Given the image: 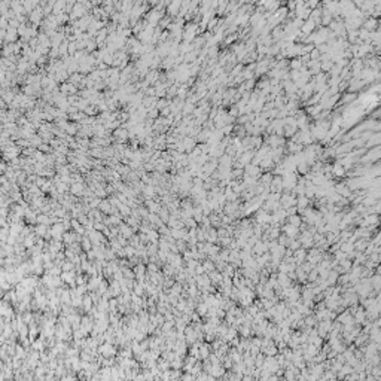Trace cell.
<instances>
[{"label": "cell", "mask_w": 381, "mask_h": 381, "mask_svg": "<svg viewBox=\"0 0 381 381\" xmlns=\"http://www.w3.org/2000/svg\"><path fill=\"white\" fill-rule=\"evenodd\" d=\"M180 292H182V286H180V283H179V284H174V286H173V289H171V293L179 296V293H180Z\"/></svg>", "instance_id": "cell-16"}, {"label": "cell", "mask_w": 381, "mask_h": 381, "mask_svg": "<svg viewBox=\"0 0 381 381\" xmlns=\"http://www.w3.org/2000/svg\"><path fill=\"white\" fill-rule=\"evenodd\" d=\"M100 210H101L103 213L112 211V203H109V201H101V203H100Z\"/></svg>", "instance_id": "cell-7"}, {"label": "cell", "mask_w": 381, "mask_h": 381, "mask_svg": "<svg viewBox=\"0 0 381 381\" xmlns=\"http://www.w3.org/2000/svg\"><path fill=\"white\" fill-rule=\"evenodd\" d=\"M92 298L91 296H85L83 298V304H82V308H85V311H91V310H94V308H91V305H92Z\"/></svg>", "instance_id": "cell-5"}, {"label": "cell", "mask_w": 381, "mask_h": 381, "mask_svg": "<svg viewBox=\"0 0 381 381\" xmlns=\"http://www.w3.org/2000/svg\"><path fill=\"white\" fill-rule=\"evenodd\" d=\"M63 271H72L73 268H75V262H69V261H64V264H63Z\"/></svg>", "instance_id": "cell-13"}, {"label": "cell", "mask_w": 381, "mask_h": 381, "mask_svg": "<svg viewBox=\"0 0 381 381\" xmlns=\"http://www.w3.org/2000/svg\"><path fill=\"white\" fill-rule=\"evenodd\" d=\"M77 274H75L73 271H63V274H61V279L63 281H66L67 284H72V287H76L75 286V279H76Z\"/></svg>", "instance_id": "cell-2"}, {"label": "cell", "mask_w": 381, "mask_h": 381, "mask_svg": "<svg viewBox=\"0 0 381 381\" xmlns=\"http://www.w3.org/2000/svg\"><path fill=\"white\" fill-rule=\"evenodd\" d=\"M119 231H121L119 234H122V235H124L125 238H130V237L133 235V231H131V229L128 228V225H121V228H119Z\"/></svg>", "instance_id": "cell-6"}, {"label": "cell", "mask_w": 381, "mask_h": 381, "mask_svg": "<svg viewBox=\"0 0 381 381\" xmlns=\"http://www.w3.org/2000/svg\"><path fill=\"white\" fill-rule=\"evenodd\" d=\"M198 313L200 314H205V305H201L200 308H198Z\"/></svg>", "instance_id": "cell-18"}, {"label": "cell", "mask_w": 381, "mask_h": 381, "mask_svg": "<svg viewBox=\"0 0 381 381\" xmlns=\"http://www.w3.org/2000/svg\"><path fill=\"white\" fill-rule=\"evenodd\" d=\"M98 351H100V354H101L103 357H112V356L116 354V350H115V347L112 345V342H106V344L100 345Z\"/></svg>", "instance_id": "cell-1"}, {"label": "cell", "mask_w": 381, "mask_h": 381, "mask_svg": "<svg viewBox=\"0 0 381 381\" xmlns=\"http://www.w3.org/2000/svg\"><path fill=\"white\" fill-rule=\"evenodd\" d=\"M148 237H149V241L151 243H158V238H159V235H158V232H155L153 229H149V232H148Z\"/></svg>", "instance_id": "cell-8"}, {"label": "cell", "mask_w": 381, "mask_h": 381, "mask_svg": "<svg viewBox=\"0 0 381 381\" xmlns=\"http://www.w3.org/2000/svg\"><path fill=\"white\" fill-rule=\"evenodd\" d=\"M148 207H149V211H151V213H158V211H159L158 204H155L153 201H148Z\"/></svg>", "instance_id": "cell-14"}, {"label": "cell", "mask_w": 381, "mask_h": 381, "mask_svg": "<svg viewBox=\"0 0 381 381\" xmlns=\"http://www.w3.org/2000/svg\"><path fill=\"white\" fill-rule=\"evenodd\" d=\"M37 222H40V223H43V225H49V223H51V219H49L48 216H45V214H39V216H37Z\"/></svg>", "instance_id": "cell-12"}, {"label": "cell", "mask_w": 381, "mask_h": 381, "mask_svg": "<svg viewBox=\"0 0 381 381\" xmlns=\"http://www.w3.org/2000/svg\"><path fill=\"white\" fill-rule=\"evenodd\" d=\"M70 192H72L73 195H77V197H80V195H83V194H85L82 183H73V185H72V189H70Z\"/></svg>", "instance_id": "cell-4"}, {"label": "cell", "mask_w": 381, "mask_h": 381, "mask_svg": "<svg viewBox=\"0 0 381 381\" xmlns=\"http://www.w3.org/2000/svg\"><path fill=\"white\" fill-rule=\"evenodd\" d=\"M155 192H156V191H153L152 186H148V188H145V189H143V194H145L146 197H153V195H155Z\"/></svg>", "instance_id": "cell-15"}, {"label": "cell", "mask_w": 381, "mask_h": 381, "mask_svg": "<svg viewBox=\"0 0 381 381\" xmlns=\"http://www.w3.org/2000/svg\"><path fill=\"white\" fill-rule=\"evenodd\" d=\"M188 290H189V295H191V296H195V284H191Z\"/></svg>", "instance_id": "cell-17"}, {"label": "cell", "mask_w": 381, "mask_h": 381, "mask_svg": "<svg viewBox=\"0 0 381 381\" xmlns=\"http://www.w3.org/2000/svg\"><path fill=\"white\" fill-rule=\"evenodd\" d=\"M91 246H92V241L89 240V237H83L82 238V247L88 252V250H91Z\"/></svg>", "instance_id": "cell-9"}, {"label": "cell", "mask_w": 381, "mask_h": 381, "mask_svg": "<svg viewBox=\"0 0 381 381\" xmlns=\"http://www.w3.org/2000/svg\"><path fill=\"white\" fill-rule=\"evenodd\" d=\"M185 339H186L188 342H194V341L197 339V332L192 329V328L186 326V329H185Z\"/></svg>", "instance_id": "cell-3"}, {"label": "cell", "mask_w": 381, "mask_h": 381, "mask_svg": "<svg viewBox=\"0 0 381 381\" xmlns=\"http://www.w3.org/2000/svg\"><path fill=\"white\" fill-rule=\"evenodd\" d=\"M159 216H161L162 222H167V223H168V220H170V213H168V210H159Z\"/></svg>", "instance_id": "cell-11"}, {"label": "cell", "mask_w": 381, "mask_h": 381, "mask_svg": "<svg viewBox=\"0 0 381 381\" xmlns=\"http://www.w3.org/2000/svg\"><path fill=\"white\" fill-rule=\"evenodd\" d=\"M124 250H125V256H128V258H131V256L136 255V247L134 246H125Z\"/></svg>", "instance_id": "cell-10"}]
</instances>
